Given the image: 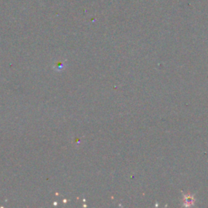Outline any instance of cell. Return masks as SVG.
<instances>
[{
  "label": "cell",
  "mask_w": 208,
  "mask_h": 208,
  "mask_svg": "<svg viewBox=\"0 0 208 208\" xmlns=\"http://www.w3.org/2000/svg\"><path fill=\"white\" fill-rule=\"evenodd\" d=\"M194 202V198L191 194H186L184 198V205L186 207H189L191 205H193Z\"/></svg>",
  "instance_id": "1"
}]
</instances>
